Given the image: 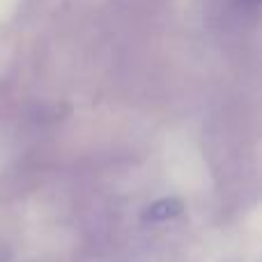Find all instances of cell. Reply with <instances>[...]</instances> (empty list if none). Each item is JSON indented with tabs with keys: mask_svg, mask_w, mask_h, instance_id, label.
<instances>
[{
	"mask_svg": "<svg viewBox=\"0 0 262 262\" xmlns=\"http://www.w3.org/2000/svg\"><path fill=\"white\" fill-rule=\"evenodd\" d=\"M180 212V207L177 205H168V203H161L157 205V207L152 209V219H157V221H161V219H170L172 214Z\"/></svg>",
	"mask_w": 262,
	"mask_h": 262,
	"instance_id": "cell-1",
	"label": "cell"
}]
</instances>
